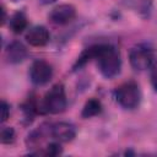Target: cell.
<instances>
[{"label": "cell", "mask_w": 157, "mask_h": 157, "mask_svg": "<svg viewBox=\"0 0 157 157\" xmlns=\"http://www.w3.org/2000/svg\"><path fill=\"white\" fill-rule=\"evenodd\" d=\"M94 60L99 72L105 78L115 77L121 69L119 50L112 44H94Z\"/></svg>", "instance_id": "6da1fadb"}, {"label": "cell", "mask_w": 157, "mask_h": 157, "mask_svg": "<svg viewBox=\"0 0 157 157\" xmlns=\"http://www.w3.org/2000/svg\"><path fill=\"white\" fill-rule=\"evenodd\" d=\"M66 94L63 83H55L49 88V91L44 94L43 101L40 103L42 113L59 114L66 108Z\"/></svg>", "instance_id": "7a4b0ae2"}, {"label": "cell", "mask_w": 157, "mask_h": 157, "mask_svg": "<svg viewBox=\"0 0 157 157\" xmlns=\"http://www.w3.org/2000/svg\"><path fill=\"white\" fill-rule=\"evenodd\" d=\"M115 99L120 107L125 109H135L141 102V91L139 85L130 80L115 88Z\"/></svg>", "instance_id": "3957f363"}, {"label": "cell", "mask_w": 157, "mask_h": 157, "mask_svg": "<svg viewBox=\"0 0 157 157\" xmlns=\"http://www.w3.org/2000/svg\"><path fill=\"white\" fill-rule=\"evenodd\" d=\"M155 60V53L151 45L146 43L136 44L131 48L129 53V61L132 69L137 71H144L150 69L153 65Z\"/></svg>", "instance_id": "277c9868"}, {"label": "cell", "mask_w": 157, "mask_h": 157, "mask_svg": "<svg viewBox=\"0 0 157 157\" xmlns=\"http://www.w3.org/2000/svg\"><path fill=\"white\" fill-rule=\"evenodd\" d=\"M53 77V67L45 60H36L29 69V78L37 86H43L48 83Z\"/></svg>", "instance_id": "5b68a950"}, {"label": "cell", "mask_w": 157, "mask_h": 157, "mask_svg": "<svg viewBox=\"0 0 157 157\" xmlns=\"http://www.w3.org/2000/svg\"><path fill=\"white\" fill-rule=\"evenodd\" d=\"M76 16V9L71 4H60L55 6L50 13H49V20L54 25L63 26L72 21Z\"/></svg>", "instance_id": "8992f818"}, {"label": "cell", "mask_w": 157, "mask_h": 157, "mask_svg": "<svg viewBox=\"0 0 157 157\" xmlns=\"http://www.w3.org/2000/svg\"><path fill=\"white\" fill-rule=\"evenodd\" d=\"M75 135H76V129L71 123L59 121L52 124L50 126V136L59 142H70L74 140Z\"/></svg>", "instance_id": "52a82bcc"}, {"label": "cell", "mask_w": 157, "mask_h": 157, "mask_svg": "<svg viewBox=\"0 0 157 157\" xmlns=\"http://www.w3.org/2000/svg\"><path fill=\"white\" fill-rule=\"evenodd\" d=\"M25 38L32 47H44L49 42L50 34L44 26H33L27 31Z\"/></svg>", "instance_id": "ba28073f"}, {"label": "cell", "mask_w": 157, "mask_h": 157, "mask_svg": "<svg viewBox=\"0 0 157 157\" xmlns=\"http://www.w3.org/2000/svg\"><path fill=\"white\" fill-rule=\"evenodd\" d=\"M5 55L10 64H18V63H22L27 58L28 50L21 42L13 40L7 45Z\"/></svg>", "instance_id": "9c48e42d"}, {"label": "cell", "mask_w": 157, "mask_h": 157, "mask_svg": "<svg viewBox=\"0 0 157 157\" xmlns=\"http://www.w3.org/2000/svg\"><path fill=\"white\" fill-rule=\"evenodd\" d=\"M27 25H28L27 17L25 16L23 12H16V13H13V15L10 17V20H9L10 29H11L13 33H16V34L22 33V32L27 28Z\"/></svg>", "instance_id": "30bf717a"}, {"label": "cell", "mask_w": 157, "mask_h": 157, "mask_svg": "<svg viewBox=\"0 0 157 157\" xmlns=\"http://www.w3.org/2000/svg\"><path fill=\"white\" fill-rule=\"evenodd\" d=\"M102 112V103L101 101L96 99V98H90L88 101H86L82 112H81V117L83 119H88L92 117L98 115Z\"/></svg>", "instance_id": "8fae6325"}, {"label": "cell", "mask_w": 157, "mask_h": 157, "mask_svg": "<svg viewBox=\"0 0 157 157\" xmlns=\"http://www.w3.org/2000/svg\"><path fill=\"white\" fill-rule=\"evenodd\" d=\"M15 140V130L11 126H2L0 131V141L2 144H12Z\"/></svg>", "instance_id": "7c38bea8"}, {"label": "cell", "mask_w": 157, "mask_h": 157, "mask_svg": "<svg viewBox=\"0 0 157 157\" xmlns=\"http://www.w3.org/2000/svg\"><path fill=\"white\" fill-rule=\"evenodd\" d=\"M61 152H63L61 146L58 142H52V144L47 145V147L42 152V155H45V156H49V157H55V156L60 155Z\"/></svg>", "instance_id": "4fadbf2b"}, {"label": "cell", "mask_w": 157, "mask_h": 157, "mask_svg": "<svg viewBox=\"0 0 157 157\" xmlns=\"http://www.w3.org/2000/svg\"><path fill=\"white\" fill-rule=\"evenodd\" d=\"M0 108H1V123H4V121H6V120L9 119V117H10V105H9L5 101H1Z\"/></svg>", "instance_id": "5bb4252c"}, {"label": "cell", "mask_w": 157, "mask_h": 157, "mask_svg": "<svg viewBox=\"0 0 157 157\" xmlns=\"http://www.w3.org/2000/svg\"><path fill=\"white\" fill-rule=\"evenodd\" d=\"M151 83H152V87L153 90L157 92V63H155L152 66H151Z\"/></svg>", "instance_id": "9a60e30c"}, {"label": "cell", "mask_w": 157, "mask_h": 157, "mask_svg": "<svg viewBox=\"0 0 157 157\" xmlns=\"http://www.w3.org/2000/svg\"><path fill=\"white\" fill-rule=\"evenodd\" d=\"M1 11H2V20H1V22L5 23V21H6V11H5L4 7H1Z\"/></svg>", "instance_id": "2e32d148"}, {"label": "cell", "mask_w": 157, "mask_h": 157, "mask_svg": "<svg viewBox=\"0 0 157 157\" xmlns=\"http://www.w3.org/2000/svg\"><path fill=\"white\" fill-rule=\"evenodd\" d=\"M52 1H55V0H44V2H52Z\"/></svg>", "instance_id": "e0dca14e"}]
</instances>
